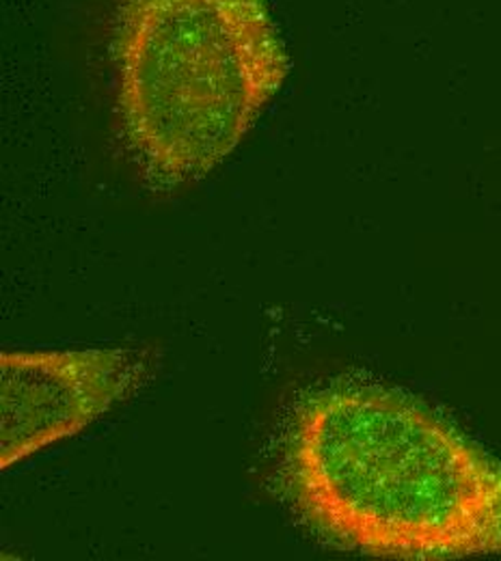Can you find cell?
Returning a JSON list of instances; mask_svg holds the SVG:
<instances>
[{
	"label": "cell",
	"instance_id": "obj_1",
	"mask_svg": "<svg viewBox=\"0 0 501 561\" xmlns=\"http://www.w3.org/2000/svg\"><path fill=\"white\" fill-rule=\"evenodd\" d=\"M282 484L338 549L378 560L501 556V460L415 398L333 385L287 427Z\"/></svg>",
	"mask_w": 501,
	"mask_h": 561
},
{
	"label": "cell",
	"instance_id": "obj_2",
	"mask_svg": "<svg viewBox=\"0 0 501 561\" xmlns=\"http://www.w3.org/2000/svg\"><path fill=\"white\" fill-rule=\"evenodd\" d=\"M113 61L126 139L169 184L220 164L287 76L266 0H122Z\"/></svg>",
	"mask_w": 501,
	"mask_h": 561
},
{
	"label": "cell",
	"instance_id": "obj_3",
	"mask_svg": "<svg viewBox=\"0 0 501 561\" xmlns=\"http://www.w3.org/2000/svg\"><path fill=\"white\" fill-rule=\"evenodd\" d=\"M141 363L122 348L0 354V467L82 432L126 396Z\"/></svg>",
	"mask_w": 501,
	"mask_h": 561
}]
</instances>
